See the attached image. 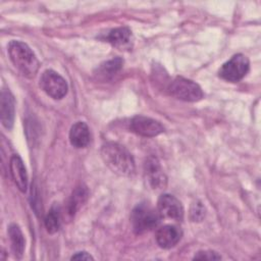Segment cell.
<instances>
[{"label":"cell","instance_id":"obj_1","mask_svg":"<svg viewBox=\"0 0 261 261\" xmlns=\"http://www.w3.org/2000/svg\"><path fill=\"white\" fill-rule=\"evenodd\" d=\"M101 157L104 163L116 174L130 177L136 172L135 160L128 150L115 142L102 145Z\"/></svg>","mask_w":261,"mask_h":261},{"label":"cell","instance_id":"obj_2","mask_svg":"<svg viewBox=\"0 0 261 261\" xmlns=\"http://www.w3.org/2000/svg\"><path fill=\"white\" fill-rule=\"evenodd\" d=\"M8 54L13 65L27 77H34L40 61L33 50L23 42L13 40L8 44Z\"/></svg>","mask_w":261,"mask_h":261},{"label":"cell","instance_id":"obj_3","mask_svg":"<svg viewBox=\"0 0 261 261\" xmlns=\"http://www.w3.org/2000/svg\"><path fill=\"white\" fill-rule=\"evenodd\" d=\"M161 218L158 210L147 203L138 204L130 213V223L137 234L144 233L157 227Z\"/></svg>","mask_w":261,"mask_h":261},{"label":"cell","instance_id":"obj_4","mask_svg":"<svg viewBox=\"0 0 261 261\" xmlns=\"http://www.w3.org/2000/svg\"><path fill=\"white\" fill-rule=\"evenodd\" d=\"M168 92L174 98L186 102H197L204 97L201 87L186 77L176 76L168 86Z\"/></svg>","mask_w":261,"mask_h":261},{"label":"cell","instance_id":"obj_5","mask_svg":"<svg viewBox=\"0 0 261 261\" xmlns=\"http://www.w3.org/2000/svg\"><path fill=\"white\" fill-rule=\"evenodd\" d=\"M250 62L244 54H236L224 62L218 70V75L224 81L236 83L241 81L248 72Z\"/></svg>","mask_w":261,"mask_h":261},{"label":"cell","instance_id":"obj_6","mask_svg":"<svg viewBox=\"0 0 261 261\" xmlns=\"http://www.w3.org/2000/svg\"><path fill=\"white\" fill-rule=\"evenodd\" d=\"M39 85L48 96L56 100L62 99L68 90L66 81L52 69H46L43 71Z\"/></svg>","mask_w":261,"mask_h":261},{"label":"cell","instance_id":"obj_7","mask_svg":"<svg viewBox=\"0 0 261 261\" xmlns=\"http://www.w3.org/2000/svg\"><path fill=\"white\" fill-rule=\"evenodd\" d=\"M144 175L152 189L162 190L166 187L167 177L156 157L150 156L146 159L144 163Z\"/></svg>","mask_w":261,"mask_h":261},{"label":"cell","instance_id":"obj_8","mask_svg":"<svg viewBox=\"0 0 261 261\" xmlns=\"http://www.w3.org/2000/svg\"><path fill=\"white\" fill-rule=\"evenodd\" d=\"M157 210L161 217L180 221L184 218V207L180 201L170 194H163L159 197Z\"/></svg>","mask_w":261,"mask_h":261},{"label":"cell","instance_id":"obj_9","mask_svg":"<svg viewBox=\"0 0 261 261\" xmlns=\"http://www.w3.org/2000/svg\"><path fill=\"white\" fill-rule=\"evenodd\" d=\"M129 126L135 134L148 138L156 137L164 132V126L159 121L143 115L133 117Z\"/></svg>","mask_w":261,"mask_h":261},{"label":"cell","instance_id":"obj_10","mask_svg":"<svg viewBox=\"0 0 261 261\" xmlns=\"http://www.w3.org/2000/svg\"><path fill=\"white\" fill-rule=\"evenodd\" d=\"M14 97L9 89H3L0 96V119L3 126L11 129L14 121Z\"/></svg>","mask_w":261,"mask_h":261},{"label":"cell","instance_id":"obj_11","mask_svg":"<svg viewBox=\"0 0 261 261\" xmlns=\"http://www.w3.org/2000/svg\"><path fill=\"white\" fill-rule=\"evenodd\" d=\"M181 237H182L181 229L172 224H166L159 227L156 230V234H155L157 244L159 245L160 248H163V249L173 248L180 241Z\"/></svg>","mask_w":261,"mask_h":261},{"label":"cell","instance_id":"obj_12","mask_svg":"<svg viewBox=\"0 0 261 261\" xmlns=\"http://www.w3.org/2000/svg\"><path fill=\"white\" fill-rule=\"evenodd\" d=\"M9 169L14 184L20 192L24 193L28 188V173L23 161L18 155L14 154L11 156L9 161Z\"/></svg>","mask_w":261,"mask_h":261},{"label":"cell","instance_id":"obj_13","mask_svg":"<svg viewBox=\"0 0 261 261\" xmlns=\"http://www.w3.org/2000/svg\"><path fill=\"white\" fill-rule=\"evenodd\" d=\"M91 140L90 129L86 122L76 121L69 130L70 144L75 148H85L89 145Z\"/></svg>","mask_w":261,"mask_h":261},{"label":"cell","instance_id":"obj_14","mask_svg":"<svg viewBox=\"0 0 261 261\" xmlns=\"http://www.w3.org/2000/svg\"><path fill=\"white\" fill-rule=\"evenodd\" d=\"M132 32L126 27H120L111 30L104 38L105 41L117 48H124L130 44Z\"/></svg>","mask_w":261,"mask_h":261},{"label":"cell","instance_id":"obj_15","mask_svg":"<svg viewBox=\"0 0 261 261\" xmlns=\"http://www.w3.org/2000/svg\"><path fill=\"white\" fill-rule=\"evenodd\" d=\"M8 236L10 240L11 250L16 258H21L24 252L25 247V240L20 230L19 226L15 223H12L8 227Z\"/></svg>","mask_w":261,"mask_h":261},{"label":"cell","instance_id":"obj_16","mask_svg":"<svg viewBox=\"0 0 261 261\" xmlns=\"http://www.w3.org/2000/svg\"><path fill=\"white\" fill-rule=\"evenodd\" d=\"M88 196H89V191L87 189V187L85 186H79L76 187L69 200H68V203H67V213L70 215V216H73L76 211L84 205V203L87 201L88 199Z\"/></svg>","mask_w":261,"mask_h":261},{"label":"cell","instance_id":"obj_17","mask_svg":"<svg viewBox=\"0 0 261 261\" xmlns=\"http://www.w3.org/2000/svg\"><path fill=\"white\" fill-rule=\"evenodd\" d=\"M123 60L119 57L112 58L110 60H107L99 65L97 68L96 74L98 77L102 80H110L112 79L122 67Z\"/></svg>","mask_w":261,"mask_h":261},{"label":"cell","instance_id":"obj_18","mask_svg":"<svg viewBox=\"0 0 261 261\" xmlns=\"http://www.w3.org/2000/svg\"><path fill=\"white\" fill-rule=\"evenodd\" d=\"M45 226L47 231L54 233L58 231L60 227V211L57 206H53L45 216Z\"/></svg>","mask_w":261,"mask_h":261},{"label":"cell","instance_id":"obj_19","mask_svg":"<svg viewBox=\"0 0 261 261\" xmlns=\"http://www.w3.org/2000/svg\"><path fill=\"white\" fill-rule=\"evenodd\" d=\"M205 217V207L200 201H196L192 204L190 209V218L192 221H202Z\"/></svg>","mask_w":261,"mask_h":261},{"label":"cell","instance_id":"obj_20","mask_svg":"<svg viewBox=\"0 0 261 261\" xmlns=\"http://www.w3.org/2000/svg\"><path fill=\"white\" fill-rule=\"evenodd\" d=\"M195 260H219L221 256L214 251H199L194 256Z\"/></svg>","mask_w":261,"mask_h":261},{"label":"cell","instance_id":"obj_21","mask_svg":"<svg viewBox=\"0 0 261 261\" xmlns=\"http://www.w3.org/2000/svg\"><path fill=\"white\" fill-rule=\"evenodd\" d=\"M94 258L85 251L82 252H76L74 255L71 256V260H93Z\"/></svg>","mask_w":261,"mask_h":261}]
</instances>
